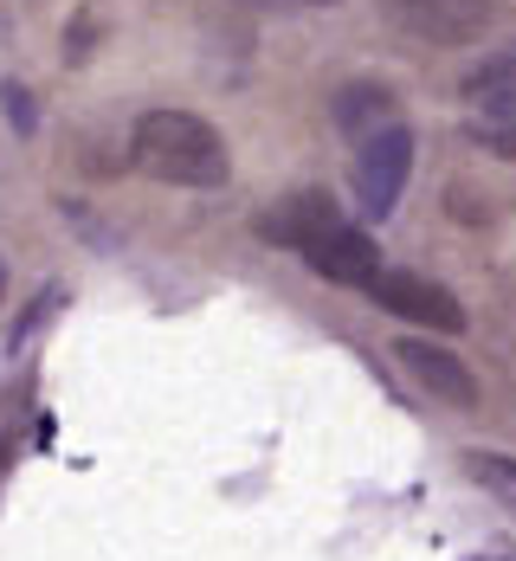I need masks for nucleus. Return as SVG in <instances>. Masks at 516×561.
Here are the masks:
<instances>
[{"mask_svg": "<svg viewBox=\"0 0 516 561\" xmlns=\"http://www.w3.org/2000/svg\"><path fill=\"white\" fill-rule=\"evenodd\" d=\"M129 156H136V169L149 174V181H162V187L214 194V187H227L232 181L227 136H220L207 116L174 111V104L136 116V129H129Z\"/></svg>", "mask_w": 516, "mask_h": 561, "instance_id": "nucleus-2", "label": "nucleus"}, {"mask_svg": "<svg viewBox=\"0 0 516 561\" xmlns=\"http://www.w3.org/2000/svg\"><path fill=\"white\" fill-rule=\"evenodd\" d=\"M330 116H336V129L355 136V142H368V136H381V129H394V123H401V116H394V91H388V84H375V78L343 84Z\"/></svg>", "mask_w": 516, "mask_h": 561, "instance_id": "nucleus-7", "label": "nucleus"}, {"mask_svg": "<svg viewBox=\"0 0 516 561\" xmlns=\"http://www.w3.org/2000/svg\"><path fill=\"white\" fill-rule=\"evenodd\" d=\"M303 7H336V0H303Z\"/></svg>", "mask_w": 516, "mask_h": 561, "instance_id": "nucleus-11", "label": "nucleus"}, {"mask_svg": "<svg viewBox=\"0 0 516 561\" xmlns=\"http://www.w3.org/2000/svg\"><path fill=\"white\" fill-rule=\"evenodd\" d=\"M381 7L420 46H478L497 26V0H381Z\"/></svg>", "mask_w": 516, "mask_h": 561, "instance_id": "nucleus-3", "label": "nucleus"}, {"mask_svg": "<svg viewBox=\"0 0 516 561\" xmlns=\"http://www.w3.org/2000/svg\"><path fill=\"white\" fill-rule=\"evenodd\" d=\"M459 465H465V478H471V484H478L484 497H497V504H504V510L516 516V458H511V451L471 446V451L459 458Z\"/></svg>", "mask_w": 516, "mask_h": 561, "instance_id": "nucleus-9", "label": "nucleus"}, {"mask_svg": "<svg viewBox=\"0 0 516 561\" xmlns=\"http://www.w3.org/2000/svg\"><path fill=\"white\" fill-rule=\"evenodd\" d=\"M245 7H303V0H245Z\"/></svg>", "mask_w": 516, "mask_h": 561, "instance_id": "nucleus-10", "label": "nucleus"}, {"mask_svg": "<svg viewBox=\"0 0 516 561\" xmlns=\"http://www.w3.org/2000/svg\"><path fill=\"white\" fill-rule=\"evenodd\" d=\"M0 290H7V272H0Z\"/></svg>", "mask_w": 516, "mask_h": 561, "instance_id": "nucleus-12", "label": "nucleus"}, {"mask_svg": "<svg viewBox=\"0 0 516 561\" xmlns=\"http://www.w3.org/2000/svg\"><path fill=\"white\" fill-rule=\"evenodd\" d=\"M368 297H375V310H388L401 323H420L426 336H459L465 330L459 290H446V284L426 278V272H381V278L368 284Z\"/></svg>", "mask_w": 516, "mask_h": 561, "instance_id": "nucleus-4", "label": "nucleus"}, {"mask_svg": "<svg viewBox=\"0 0 516 561\" xmlns=\"http://www.w3.org/2000/svg\"><path fill=\"white\" fill-rule=\"evenodd\" d=\"M465 136H471L484 156L516 162V91H491V98H478V111L465 116Z\"/></svg>", "mask_w": 516, "mask_h": 561, "instance_id": "nucleus-8", "label": "nucleus"}, {"mask_svg": "<svg viewBox=\"0 0 516 561\" xmlns=\"http://www.w3.org/2000/svg\"><path fill=\"white\" fill-rule=\"evenodd\" d=\"M406 174H413V129L394 123V129L368 136V142L355 149V207H362L368 220H388V214L401 207Z\"/></svg>", "mask_w": 516, "mask_h": 561, "instance_id": "nucleus-5", "label": "nucleus"}, {"mask_svg": "<svg viewBox=\"0 0 516 561\" xmlns=\"http://www.w3.org/2000/svg\"><path fill=\"white\" fill-rule=\"evenodd\" d=\"M394 362L406 368L413 388H426L433 400H446V407H478V393H484L478 375H471V362L433 336H401L394 342Z\"/></svg>", "mask_w": 516, "mask_h": 561, "instance_id": "nucleus-6", "label": "nucleus"}, {"mask_svg": "<svg viewBox=\"0 0 516 561\" xmlns=\"http://www.w3.org/2000/svg\"><path fill=\"white\" fill-rule=\"evenodd\" d=\"M259 239L297 252L317 278L348 284V290H368V284L388 272V265H381V245H375L355 220H343L330 194H310V187L290 194V201H278L272 214H259Z\"/></svg>", "mask_w": 516, "mask_h": 561, "instance_id": "nucleus-1", "label": "nucleus"}]
</instances>
